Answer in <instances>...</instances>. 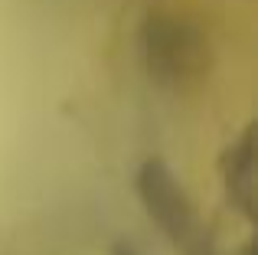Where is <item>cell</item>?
Listing matches in <instances>:
<instances>
[{
    "label": "cell",
    "instance_id": "6da1fadb",
    "mask_svg": "<svg viewBox=\"0 0 258 255\" xmlns=\"http://www.w3.org/2000/svg\"><path fill=\"white\" fill-rule=\"evenodd\" d=\"M138 197L144 213L151 216V223L167 236V242L173 245L180 255H213L206 226L200 223L189 197L183 193V186L176 183V177L167 170L164 160H144L138 170Z\"/></svg>",
    "mask_w": 258,
    "mask_h": 255
},
{
    "label": "cell",
    "instance_id": "7a4b0ae2",
    "mask_svg": "<svg viewBox=\"0 0 258 255\" xmlns=\"http://www.w3.org/2000/svg\"><path fill=\"white\" fill-rule=\"evenodd\" d=\"M147 62L151 72L164 82H183L203 66V43L196 33H189L176 20H154L147 26Z\"/></svg>",
    "mask_w": 258,
    "mask_h": 255
},
{
    "label": "cell",
    "instance_id": "3957f363",
    "mask_svg": "<svg viewBox=\"0 0 258 255\" xmlns=\"http://www.w3.org/2000/svg\"><path fill=\"white\" fill-rule=\"evenodd\" d=\"M222 183L226 197L245 219L255 213V157H252V131H245L235 144L226 147L222 154Z\"/></svg>",
    "mask_w": 258,
    "mask_h": 255
},
{
    "label": "cell",
    "instance_id": "277c9868",
    "mask_svg": "<svg viewBox=\"0 0 258 255\" xmlns=\"http://www.w3.org/2000/svg\"><path fill=\"white\" fill-rule=\"evenodd\" d=\"M111 255H138V249H134L131 242H124V239H121V242L111 245Z\"/></svg>",
    "mask_w": 258,
    "mask_h": 255
},
{
    "label": "cell",
    "instance_id": "5b68a950",
    "mask_svg": "<svg viewBox=\"0 0 258 255\" xmlns=\"http://www.w3.org/2000/svg\"><path fill=\"white\" fill-rule=\"evenodd\" d=\"M245 255H252V252H245Z\"/></svg>",
    "mask_w": 258,
    "mask_h": 255
}]
</instances>
